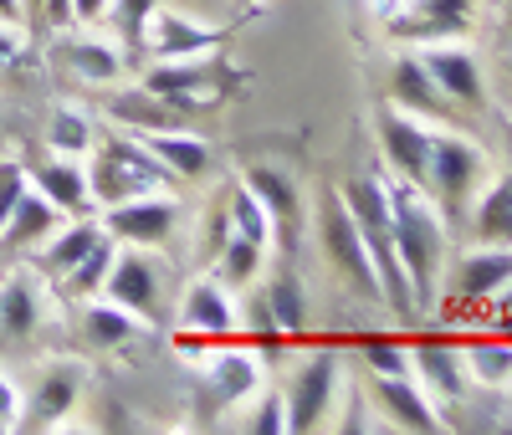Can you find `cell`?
<instances>
[{"mask_svg": "<svg viewBox=\"0 0 512 435\" xmlns=\"http://www.w3.org/2000/svg\"><path fill=\"white\" fill-rule=\"evenodd\" d=\"M384 195H390L395 251H400L410 297H415V308H431L436 282H441V261H446V221H441V210L431 205V195H420L405 180L384 185Z\"/></svg>", "mask_w": 512, "mask_h": 435, "instance_id": "obj_1", "label": "cell"}, {"mask_svg": "<svg viewBox=\"0 0 512 435\" xmlns=\"http://www.w3.org/2000/svg\"><path fill=\"white\" fill-rule=\"evenodd\" d=\"M344 205L354 215V226L369 246V261H374V277H379V297L390 302L400 318L415 313V297H410V282H405V267H400V251H395V221H390V195H384L379 180H354L344 190Z\"/></svg>", "mask_w": 512, "mask_h": 435, "instance_id": "obj_2", "label": "cell"}, {"mask_svg": "<svg viewBox=\"0 0 512 435\" xmlns=\"http://www.w3.org/2000/svg\"><path fill=\"white\" fill-rule=\"evenodd\" d=\"M169 185V169L144 149L139 134H103L93 144V169H88V190L98 205H123L139 195H159Z\"/></svg>", "mask_w": 512, "mask_h": 435, "instance_id": "obj_3", "label": "cell"}, {"mask_svg": "<svg viewBox=\"0 0 512 435\" xmlns=\"http://www.w3.org/2000/svg\"><path fill=\"white\" fill-rule=\"evenodd\" d=\"M482 169H487V154L472 139H461V134H431V190H425V195L436 200L446 226L466 221V205H472V190L482 180Z\"/></svg>", "mask_w": 512, "mask_h": 435, "instance_id": "obj_4", "label": "cell"}, {"mask_svg": "<svg viewBox=\"0 0 512 435\" xmlns=\"http://www.w3.org/2000/svg\"><path fill=\"white\" fill-rule=\"evenodd\" d=\"M318 241H323L328 267L344 277L359 297H379L374 261H369V246H364V236L354 226L349 205H344V190H323L318 195Z\"/></svg>", "mask_w": 512, "mask_h": 435, "instance_id": "obj_5", "label": "cell"}, {"mask_svg": "<svg viewBox=\"0 0 512 435\" xmlns=\"http://www.w3.org/2000/svg\"><path fill=\"white\" fill-rule=\"evenodd\" d=\"M221 77H226V72H216V67L205 62V52H200V57H175V62L149 67V72H144V87H149L154 98H164L169 108L195 113V108L216 103V98L226 93Z\"/></svg>", "mask_w": 512, "mask_h": 435, "instance_id": "obj_6", "label": "cell"}, {"mask_svg": "<svg viewBox=\"0 0 512 435\" xmlns=\"http://www.w3.org/2000/svg\"><path fill=\"white\" fill-rule=\"evenodd\" d=\"M333 389H338V354L333 348H313L297 364L292 384H287V430H318L323 415L333 410Z\"/></svg>", "mask_w": 512, "mask_h": 435, "instance_id": "obj_7", "label": "cell"}, {"mask_svg": "<svg viewBox=\"0 0 512 435\" xmlns=\"http://www.w3.org/2000/svg\"><path fill=\"white\" fill-rule=\"evenodd\" d=\"M374 134H379L384 159L395 164V174H400L405 185H415L420 195L431 190V128H420L400 108H384L379 123H374Z\"/></svg>", "mask_w": 512, "mask_h": 435, "instance_id": "obj_8", "label": "cell"}, {"mask_svg": "<svg viewBox=\"0 0 512 435\" xmlns=\"http://www.w3.org/2000/svg\"><path fill=\"white\" fill-rule=\"evenodd\" d=\"M175 226H180V210L169 195H139V200L108 205V215H103V231L128 246H164L175 236Z\"/></svg>", "mask_w": 512, "mask_h": 435, "instance_id": "obj_9", "label": "cell"}, {"mask_svg": "<svg viewBox=\"0 0 512 435\" xmlns=\"http://www.w3.org/2000/svg\"><path fill=\"white\" fill-rule=\"evenodd\" d=\"M241 185H246L256 200H262L267 221H272V236H277L282 251L292 256L297 231H303V200H297L292 180H287V174H277V169H267V164H251V169L241 174Z\"/></svg>", "mask_w": 512, "mask_h": 435, "instance_id": "obj_10", "label": "cell"}, {"mask_svg": "<svg viewBox=\"0 0 512 435\" xmlns=\"http://www.w3.org/2000/svg\"><path fill=\"white\" fill-rule=\"evenodd\" d=\"M374 400L384 410V420L400 425V430H415V435H436L446 420L436 415V400L410 379V374H374Z\"/></svg>", "mask_w": 512, "mask_h": 435, "instance_id": "obj_11", "label": "cell"}, {"mask_svg": "<svg viewBox=\"0 0 512 435\" xmlns=\"http://www.w3.org/2000/svg\"><path fill=\"white\" fill-rule=\"evenodd\" d=\"M108 302H118V308H128L134 318H149L159 323V272L149 267V261L139 251H128V256H113V267H108V282H103Z\"/></svg>", "mask_w": 512, "mask_h": 435, "instance_id": "obj_12", "label": "cell"}, {"mask_svg": "<svg viewBox=\"0 0 512 435\" xmlns=\"http://www.w3.org/2000/svg\"><path fill=\"white\" fill-rule=\"evenodd\" d=\"M77 395H82V364H52L21 415V430H57L77 410Z\"/></svg>", "mask_w": 512, "mask_h": 435, "instance_id": "obj_13", "label": "cell"}, {"mask_svg": "<svg viewBox=\"0 0 512 435\" xmlns=\"http://www.w3.org/2000/svg\"><path fill=\"white\" fill-rule=\"evenodd\" d=\"M57 231H62V210L41 195L36 185H26L21 200H16V210L6 215V226H0V246H11V251H41Z\"/></svg>", "mask_w": 512, "mask_h": 435, "instance_id": "obj_14", "label": "cell"}, {"mask_svg": "<svg viewBox=\"0 0 512 435\" xmlns=\"http://www.w3.org/2000/svg\"><path fill=\"white\" fill-rule=\"evenodd\" d=\"M26 180L47 195L62 215H88L93 210V190H88V169L67 154H52V159H36Z\"/></svg>", "mask_w": 512, "mask_h": 435, "instance_id": "obj_15", "label": "cell"}, {"mask_svg": "<svg viewBox=\"0 0 512 435\" xmlns=\"http://www.w3.org/2000/svg\"><path fill=\"white\" fill-rule=\"evenodd\" d=\"M256 395V359L251 354H216L200 369V410H231Z\"/></svg>", "mask_w": 512, "mask_h": 435, "instance_id": "obj_16", "label": "cell"}, {"mask_svg": "<svg viewBox=\"0 0 512 435\" xmlns=\"http://www.w3.org/2000/svg\"><path fill=\"white\" fill-rule=\"evenodd\" d=\"M216 41H221V36L210 31V26L180 21L175 11H159V6H154V16H149V26H144V47H139V52H154L159 62H175V57H200V52H210Z\"/></svg>", "mask_w": 512, "mask_h": 435, "instance_id": "obj_17", "label": "cell"}, {"mask_svg": "<svg viewBox=\"0 0 512 435\" xmlns=\"http://www.w3.org/2000/svg\"><path fill=\"white\" fill-rule=\"evenodd\" d=\"M241 328V313L231 308V297L216 282H195L180 302V333L195 338H231Z\"/></svg>", "mask_w": 512, "mask_h": 435, "instance_id": "obj_18", "label": "cell"}, {"mask_svg": "<svg viewBox=\"0 0 512 435\" xmlns=\"http://www.w3.org/2000/svg\"><path fill=\"white\" fill-rule=\"evenodd\" d=\"M420 67L436 77V87H441V93H446L451 103H461V108H482V103H487L482 67H477V57H472V52L441 47V52H425V57H420Z\"/></svg>", "mask_w": 512, "mask_h": 435, "instance_id": "obj_19", "label": "cell"}, {"mask_svg": "<svg viewBox=\"0 0 512 435\" xmlns=\"http://www.w3.org/2000/svg\"><path fill=\"white\" fill-rule=\"evenodd\" d=\"M472 26V0H410V11L390 21L395 36H410V41H425V36H461Z\"/></svg>", "mask_w": 512, "mask_h": 435, "instance_id": "obj_20", "label": "cell"}, {"mask_svg": "<svg viewBox=\"0 0 512 435\" xmlns=\"http://www.w3.org/2000/svg\"><path fill=\"white\" fill-rule=\"evenodd\" d=\"M410 369L420 374V384L431 389V395L441 400H461L466 395V364L451 343H436V338H425L410 348Z\"/></svg>", "mask_w": 512, "mask_h": 435, "instance_id": "obj_21", "label": "cell"}, {"mask_svg": "<svg viewBox=\"0 0 512 435\" xmlns=\"http://www.w3.org/2000/svg\"><path fill=\"white\" fill-rule=\"evenodd\" d=\"M108 113H113L123 128H134V134H175V128H185V118H190V113H180V108H169L164 98H154L144 82L134 87V93H118V98L108 103Z\"/></svg>", "mask_w": 512, "mask_h": 435, "instance_id": "obj_22", "label": "cell"}, {"mask_svg": "<svg viewBox=\"0 0 512 435\" xmlns=\"http://www.w3.org/2000/svg\"><path fill=\"white\" fill-rule=\"evenodd\" d=\"M390 93L410 108V113H420V118H441V123H451V98L436 87V77L420 67V57H405V62H395V77H390Z\"/></svg>", "mask_w": 512, "mask_h": 435, "instance_id": "obj_23", "label": "cell"}, {"mask_svg": "<svg viewBox=\"0 0 512 435\" xmlns=\"http://www.w3.org/2000/svg\"><path fill=\"white\" fill-rule=\"evenodd\" d=\"M41 323V297H36V282L31 277H11L0 287V348L11 343H26Z\"/></svg>", "mask_w": 512, "mask_h": 435, "instance_id": "obj_24", "label": "cell"}, {"mask_svg": "<svg viewBox=\"0 0 512 435\" xmlns=\"http://www.w3.org/2000/svg\"><path fill=\"white\" fill-rule=\"evenodd\" d=\"M512 277V251H472L456 267V297L461 302H482V297H497V287Z\"/></svg>", "mask_w": 512, "mask_h": 435, "instance_id": "obj_25", "label": "cell"}, {"mask_svg": "<svg viewBox=\"0 0 512 435\" xmlns=\"http://www.w3.org/2000/svg\"><path fill=\"white\" fill-rule=\"evenodd\" d=\"M103 236H108L103 226H93L88 215H77V226H67L62 236H52L47 246H41V272H47L52 282H57V277H67V272H72L77 261L88 256V251H93Z\"/></svg>", "mask_w": 512, "mask_h": 435, "instance_id": "obj_26", "label": "cell"}, {"mask_svg": "<svg viewBox=\"0 0 512 435\" xmlns=\"http://www.w3.org/2000/svg\"><path fill=\"white\" fill-rule=\"evenodd\" d=\"M57 52L82 82H118V72H123V57L98 36H62Z\"/></svg>", "mask_w": 512, "mask_h": 435, "instance_id": "obj_27", "label": "cell"}, {"mask_svg": "<svg viewBox=\"0 0 512 435\" xmlns=\"http://www.w3.org/2000/svg\"><path fill=\"white\" fill-rule=\"evenodd\" d=\"M139 139L169 174H185V180H200L205 164H210V149L200 139H190L185 128H175V134H139Z\"/></svg>", "mask_w": 512, "mask_h": 435, "instance_id": "obj_28", "label": "cell"}, {"mask_svg": "<svg viewBox=\"0 0 512 435\" xmlns=\"http://www.w3.org/2000/svg\"><path fill=\"white\" fill-rule=\"evenodd\" d=\"M477 241L512 246V174L492 180V190L477 200Z\"/></svg>", "mask_w": 512, "mask_h": 435, "instance_id": "obj_29", "label": "cell"}, {"mask_svg": "<svg viewBox=\"0 0 512 435\" xmlns=\"http://www.w3.org/2000/svg\"><path fill=\"white\" fill-rule=\"evenodd\" d=\"M82 333H88V343H98V348H118V343L134 338L139 328H134V313H128V308L88 297V308H82Z\"/></svg>", "mask_w": 512, "mask_h": 435, "instance_id": "obj_30", "label": "cell"}, {"mask_svg": "<svg viewBox=\"0 0 512 435\" xmlns=\"http://www.w3.org/2000/svg\"><path fill=\"white\" fill-rule=\"evenodd\" d=\"M113 256H118V251H113V241L103 236V241H98L88 256H82V261H77V267H72L67 277H57V287H62L67 297H82V302H88V297H98V292H103V282H108Z\"/></svg>", "mask_w": 512, "mask_h": 435, "instance_id": "obj_31", "label": "cell"}, {"mask_svg": "<svg viewBox=\"0 0 512 435\" xmlns=\"http://www.w3.org/2000/svg\"><path fill=\"white\" fill-rule=\"evenodd\" d=\"M262 256H267V246H256L241 231H226V241H221V282L226 287H251L256 272H262Z\"/></svg>", "mask_w": 512, "mask_h": 435, "instance_id": "obj_32", "label": "cell"}, {"mask_svg": "<svg viewBox=\"0 0 512 435\" xmlns=\"http://www.w3.org/2000/svg\"><path fill=\"white\" fill-rule=\"evenodd\" d=\"M47 144H52V154L88 159L93 144H98V134H93V123L82 118L77 108H57V113H52V128H47Z\"/></svg>", "mask_w": 512, "mask_h": 435, "instance_id": "obj_33", "label": "cell"}, {"mask_svg": "<svg viewBox=\"0 0 512 435\" xmlns=\"http://www.w3.org/2000/svg\"><path fill=\"white\" fill-rule=\"evenodd\" d=\"M461 364H466V374H472V379H482L492 389H507L512 384V338H502V343H472L461 354Z\"/></svg>", "mask_w": 512, "mask_h": 435, "instance_id": "obj_34", "label": "cell"}, {"mask_svg": "<svg viewBox=\"0 0 512 435\" xmlns=\"http://www.w3.org/2000/svg\"><path fill=\"white\" fill-rule=\"evenodd\" d=\"M267 308H272V323L282 328V333H303V323H308V297H303V287H297V277H277L272 287H267Z\"/></svg>", "mask_w": 512, "mask_h": 435, "instance_id": "obj_35", "label": "cell"}, {"mask_svg": "<svg viewBox=\"0 0 512 435\" xmlns=\"http://www.w3.org/2000/svg\"><path fill=\"white\" fill-rule=\"evenodd\" d=\"M231 231L251 236L256 246H272V221H267L262 200H256L246 185H231Z\"/></svg>", "mask_w": 512, "mask_h": 435, "instance_id": "obj_36", "label": "cell"}, {"mask_svg": "<svg viewBox=\"0 0 512 435\" xmlns=\"http://www.w3.org/2000/svg\"><path fill=\"white\" fill-rule=\"evenodd\" d=\"M154 6H159V0H108V21L118 26V36H123L134 52L144 47V26H149Z\"/></svg>", "mask_w": 512, "mask_h": 435, "instance_id": "obj_37", "label": "cell"}, {"mask_svg": "<svg viewBox=\"0 0 512 435\" xmlns=\"http://www.w3.org/2000/svg\"><path fill=\"white\" fill-rule=\"evenodd\" d=\"M364 364L374 374H410V354L400 343H390V338H369L364 343Z\"/></svg>", "mask_w": 512, "mask_h": 435, "instance_id": "obj_38", "label": "cell"}, {"mask_svg": "<svg viewBox=\"0 0 512 435\" xmlns=\"http://www.w3.org/2000/svg\"><path fill=\"white\" fill-rule=\"evenodd\" d=\"M287 430V400L282 395H267L256 400V415H251V435H282Z\"/></svg>", "mask_w": 512, "mask_h": 435, "instance_id": "obj_39", "label": "cell"}, {"mask_svg": "<svg viewBox=\"0 0 512 435\" xmlns=\"http://www.w3.org/2000/svg\"><path fill=\"white\" fill-rule=\"evenodd\" d=\"M26 185H31V180H26L21 164H0V226H6V215L16 210V200H21Z\"/></svg>", "mask_w": 512, "mask_h": 435, "instance_id": "obj_40", "label": "cell"}, {"mask_svg": "<svg viewBox=\"0 0 512 435\" xmlns=\"http://www.w3.org/2000/svg\"><path fill=\"white\" fill-rule=\"evenodd\" d=\"M21 425V395H16V384L0 374V430H16Z\"/></svg>", "mask_w": 512, "mask_h": 435, "instance_id": "obj_41", "label": "cell"}, {"mask_svg": "<svg viewBox=\"0 0 512 435\" xmlns=\"http://www.w3.org/2000/svg\"><path fill=\"white\" fill-rule=\"evenodd\" d=\"M16 57H26V41H21V26H6V21H0V67H11Z\"/></svg>", "mask_w": 512, "mask_h": 435, "instance_id": "obj_42", "label": "cell"}, {"mask_svg": "<svg viewBox=\"0 0 512 435\" xmlns=\"http://www.w3.org/2000/svg\"><path fill=\"white\" fill-rule=\"evenodd\" d=\"M103 16H108V0H72V21L93 26V21H103Z\"/></svg>", "mask_w": 512, "mask_h": 435, "instance_id": "obj_43", "label": "cell"}, {"mask_svg": "<svg viewBox=\"0 0 512 435\" xmlns=\"http://www.w3.org/2000/svg\"><path fill=\"white\" fill-rule=\"evenodd\" d=\"M41 21H47V26H67L72 21V0H47V6H41Z\"/></svg>", "mask_w": 512, "mask_h": 435, "instance_id": "obj_44", "label": "cell"}, {"mask_svg": "<svg viewBox=\"0 0 512 435\" xmlns=\"http://www.w3.org/2000/svg\"><path fill=\"white\" fill-rule=\"evenodd\" d=\"M0 21H6V26H26V11H21V0H0Z\"/></svg>", "mask_w": 512, "mask_h": 435, "instance_id": "obj_45", "label": "cell"}, {"mask_svg": "<svg viewBox=\"0 0 512 435\" xmlns=\"http://www.w3.org/2000/svg\"><path fill=\"white\" fill-rule=\"evenodd\" d=\"M354 410H364V395H354ZM344 430H369L364 415H344Z\"/></svg>", "mask_w": 512, "mask_h": 435, "instance_id": "obj_46", "label": "cell"}, {"mask_svg": "<svg viewBox=\"0 0 512 435\" xmlns=\"http://www.w3.org/2000/svg\"><path fill=\"white\" fill-rule=\"evenodd\" d=\"M497 313H512V277L497 287Z\"/></svg>", "mask_w": 512, "mask_h": 435, "instance_id": "obj_47", "label": "cell"}, {"mask_svg": "<svg viewBox=\"0 0 512 435\" xmlns=\"http://www.w3.org/2000/svg\"><path fill=\"white\" fill-rule=\"evenodd\" d=\"M41 6H47V0H21V11H26V16H41Z\"/></svg>", "mask_w": 512, "mask_h": 435, "instance_id": "obj_48", "label": "cell"}, {"mask_svg": "<svg viewBox=\"0 0 512 435\" xmlns=\"http://www.w3.org/2000/svg\"><path fill=\"white\" fill-rule=\"evenodd\" d=\"M507 36H512V6H507Z\"/></svg>", "mask_w": 512, "mask_h": 435, "instance_id": "obj_49", "label": "cell"}]
</instances>
